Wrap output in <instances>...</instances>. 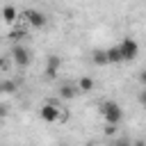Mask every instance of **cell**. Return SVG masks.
Masks as SVG:
<instances>
[{"mask_svg": "<svg viewBox=\"0 0 146 146\" xmlns=\"http://www.w3.org/2000/svg\"><path fill=\"white\" fill-rule=\"evenodd\" d=\"M100 114H103L105 121L112 123V125H119L121 119H123V110H121L119 103H114V100H105V103L100 105Z\"/></svg>", "mask_w": 146, "mask_h": 146, "instance_id": "6da1fadb", "label": "cell"}, {"mask_svg": "<svg viewBox=\"0 0 146 146\" xmlns=\"http://www.w3.org/2000/svg\"><path fill=\"white\" fill-rule=\"evenodd\" d=\"M119 48H121V57H123V62H132V59L139 55V46H137V41L130 39V36H125V39L119 43Z\"/></svg>", "mask_w": 146, "mask_h": 146, "instance_id": "7a4b0ae2", "label": "cell"}, {"mask_svg": "<svg viewBox=\"0 0 146 146\" xmlns=\"http://www.w3.org/2000/svg\"><path fill=\"white\" fill-rule=\"evenodd\" d=\"M39 114H41V119H43L46 123H55V121H62V119H64V114L59 112V107H57L55 103H46Z\"/></svg>", "mask_w": 146, "mask_h": 146, "instance_id": "3957f363", "label": "cell"}, {"mask_svg": "<svg viewBox=\"0 0 146 146\" xmlns=\"http://www.w3.org/2000/svg\"><path fill=\"white\" fill-rule=\"evenodd\" d=\"M11 55H14V62H16V66H21V68L30 66V62H32V55H30V50H27V48H23V46H18V43L11 48Z\"/></svg>", "mask_w": 146, "mask_h": 146, "instance_id": "277c9868", "label": "cell"}, {"mask_svg": "<svg viewBox=\"0 0 146 146\" xmlns=\"http://www.w3.org/2000/svg\"><path fill=\"white\" fill-rule=\"evenodd\" d=\"M23 16L27 18V23H30L32 27H43V25H46V14H41V11H36V9H27Z\"/></svg>", "mask_w": 146, "mask_h": 146, "instance_id": "5b68a950", "label": "cell"}, {"mask_svg": "<svg viewBox=\"0 0 146 146\" xmlns=\"http://www.w3.org/2000/svg\"><path fill=\"white\" fill-rule=\"evenodd\" d=\"M59 64H62V59H59L57 55H50V57L46 59V71H43V73H46V78H48V80H52V78L57 75Z\"/></svg>", "mask_w": 146, "mask_h": 146, "instance_id": "8992f818", "label": "cell"}, {"mask_svg": "<svg viewBox=\"0 0 146 146\" xmlns=\"http://www.w3.org/2000/svg\"><path fill=\"white\" fill-rule=\"evenodd\" d=\"M105 55H107V64H119V62H123V57H121V48H119V46L107 48Z\"/></svg>", "mask_w": 146, "mask_h": 146, "instance_id": "52a82bcc", "label": "cell"}, {"mask_svg": "<svg viewBox=\"0 0 146 146\" xmlns=\"http://www.w3.org/2000/svg\"><path fill=\"white\" fill-rule=\"evenodd\" d=\"M16 18H18V11H16V7H11V5L2 7V21H5V23H14Z\"/></svg>", "mask_w": 146, "mask_h": 146, "instance_id": "ba28073f", "label": "cell"}, {"mask_svg": "<svg viewBox=\"0 0 146 146\" xmlns=\"http://www.w3.org/2000/svg\"><path fill=\"white\" fill-rule=\"evenodd\" d=\"M78 91H80V89H78V87H73V84H62V87H59V98L68 100V98H73Z\"/></svg>", "mask_w": 146, "mask_h": 146, "instance_id": "9c48e42d", "label": "cell"}, {"mask_svg": "<svg viewBox=\"0 0 146 146\" xmlns=\"http://www.w3.org/2000/svg\"><path fill=\"white\" fill-rule=\"evenodd\" d=\"M94 84H96V82H94V78L84 75V78H80V82H78V89L87 94V91H91V89H94Z\"/></svg>", "mask_w": 146, "mask_h": 146, "instance_id": "30bf717a", "label": "cell"}, {"mask_svg": "<svg viewBox=\"0 0 146 146\" xmlns=\"http://www.w3.org/2000/svg\"><path fill=\"white\" fill-rule=\"evenodd\" d=\"M91 62L98 64V66L107 64V55H105V50H94V52H91Z\"/></svg>", "mask_w": 146, "mask_h": 146, "instance_id": "8fae6325", "label": "cell"}, {"mask_svg": "<svg viewBox=\"0 0 146 146\" xmlns=\"http://www.w3.org/2000/svg\"><path fill=\"white\" fill-rule=\"evenodd\" d=\"M14 91H16L14 80H0V94H14Z\"/></svg>", "mask_w": 146, "mask_h": 146, "instance_id": "7c38bea8", "label": "cell"}, {"mask_svg": "<svg viewBox=\"0 0 146 146\" xmlns=\"http://www.w3.org/2000/svg\"><path fill=\"white\" fill-rule=\"evenodd\" d=\"M9 36H11L14 41H18V39H23V36H25V30H14V32H11Z\"/></svg>", "mask_w": 146, "mask_h": 146, "instance_id": "4fadbf2b", "label": "cell"}, {"mask_svg": "<svg viewBox=\"0 0 146 146\" xmlns=\"http://www.w3.org/2000/svg\"><path fill=\"white\" fill-rule=\"evenodd\" d=\"M114 146H132V141H130V139H125V137H121L119 141H114Z\"/></svg>", "mask_w": 146, "mask_h": 146, "instance_id": "5bb4252c", "label": "cell"}, {"mask_svg": "<svg viewBox=\"0 0 146 146\" xmlns=\"http://www.w3.org/2000/svg\"><path fill=\"white\" fill-rule=\"evenodd\" d=\"M114 132H116V125L107 123V125H105V135H114Z\"/></svg>", "mask_w": 146, "mask_h": 146, "instance_id": "9a60e30c", "label": "cell"}, {"mask_svg": "<svg viewBox=\"0 0 146 146\" xmlns=\"http://www.w3.org/2000/svg\"><path fill=\"white\" fill-rule=\"evenodd\" d=\"M139 103H141V105H144V110H146V89L139 94Z\"/></svg>", "mask_w": 146, "mask_h": 146, "instance_id": "2e32d148", "label": "cell"}, {"mask_svg": "<svg viewBox=\"0 0 146 146\" xmlns=\"http://www.w3.org/2000/svg\"><path fill=\"white\" fill-rule=\"evenodd\" d=\"M5 116H7V105L0 103V119H5Z\"/></svg>", "mask_w": 146, "mask_h": 146, "instance_id": "e0dca14e", "label": "cell"}, {"mask_svg": "<svg viewBox=\"0 0 146 146\" xmlns=\"http://www.w3.org/2000/svg\"><path fill=\"white\" fill-rule=\"evenodd\" d=\"M139 82H141V84H146V68L139 73Z\"/></svg>", "mask_w": 146, "mask_h": 146, "instance_id": "ac0fdd59", "label": "cell"}, {"mask_svg": "<svg viewBox=\"0 0 146 146\" xmlns=\"http://www.w3.org/2000/svg\"><path fill=\"white\" fill-rule=\"evenodd\" d=\"M132 146H146V144H144V139H135V141H132Z\"/></svg>", "mask_w": 146, "mask_h": 146, "instance_id": "d6986e66", "label": "cell"}, {"mask_svg": "<svg viewBox=\"0 0 146 146\" xmlns=\"http://www.w3.org/2000/svg\"><path fill=\"white\" fill-rule=\"evenodd\" d=\"M5 66H7V64H5V59H2V57H0V71H2V68H5Z\"/></svg>", "mask_w": 146, "mask_h": 146, "instance_id": "ffe728a7", "label": "cell"}, {"mask_svg": "<svg viewBox=\"0 0 146 146\" xmlns=\"http://www.w3.org/2000/svg\"><path fill=\"white\" fill-rule=\"evenodd\" d=\"M110 146H114V144H110Z\"/></svg>", "mask_w": 146, "mask_h": 146, "instance_id": "44dd1931", "label": "cell"}, {"mask_svg": "<svg viewBox=\"0 0 146 146\" xmlns=\"http://www.w3.org/2000/svg\"><path fill=\"white\" fill-rule=\"evenodd\" d=\"M62 146H64V144H62Z\"/></svg>", "mask_w": 146, "mask_h": 146, "instance_id": "7402d4cb", "label": "cell"}]
</instances>
